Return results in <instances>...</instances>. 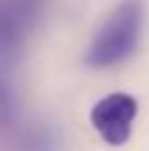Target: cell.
I'll list each match as a JSON object with an SVG mask.
<instances>
[{"label": "cell", "mask_w": 149, "mask_h": 151, "mask_svg": "<svg viewBox=\"0 0 149 151\" xmlns=\"http://www.w3.org/2000/svg\"><path fill=\"white\" fill-rule=\"evenodd\" d=\"M18 116V96L13 81L9 77V68H0V134L13 127Z\"/></svg>", "instance_id": "4"}, {"label": "cell", "mask_w": 149, "mask_h": 151, "mask_svg": "<svg viewBox=\"0 0 149 151\" xmlns=\"http://www.w3.org/2000/svg\"><path fill=\"white\" fill-rule=\"evenodd\" d=\"M143 22L145 7L140 0H121L92 35L83 53V64L94 70H103L127 61L138 48Z\"/></svg>", "instance_id": "1"}, {"label": "cell", "mask_w": 149, "mask_h": 151, "mask_svg": "<svg viewBox=\"0 0 149 151\" xmlns=\"http://www.w3.org/2000/svg\"><path fill=\"white\" fill-rule=\"evenodd\" d=\"M138 114V101L127 92H112L92 105L90 123L101 140L112 147L125 145L132 136Z\"/></svg>", "instance_id": "3"}, {"label": "cell", "mask_w": 149, "mask_h": 151, "mask_svg": "<svg viewBox=\"0 0 149 151\" xmlns=\"http://www.w3.org/2000/svg\"><path fill=\"white\" fill-rule=\"evenodd\" d=\"M46 0H0V68H11Z\"/></svg>", "instance_id": "2"}, {"label": "cell", "mask_w": 149, "mask_h": 151, "mask_svg": "<svg viewBox=\"0 0 149 151\" xmlns=\"http://www.w3.org/2000/svg\"><path fill=\"white\" fill-rule=\"evenodd\" d=\"M59 138L46 125H33L24 129L18 140V151H57Z\"/></svg>", "instance_id": "5"}]
</instances>
